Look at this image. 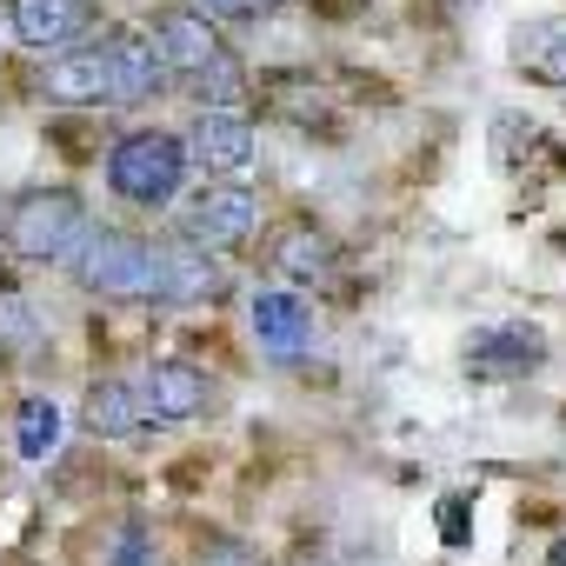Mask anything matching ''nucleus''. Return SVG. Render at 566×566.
<instances>
[{
	"mask_svg": "<svg viewBox=\"0 0 566 566\" xmlns=\"http://www.w3.org/2000/svg\"><path fill=\"white\" fill-rule=\"evenodd\" d=\"M513 54H520V67H526L533 81L566 87V21H533V28L513 41Z\"/></svg>",
	"mask_w": 566,
	"mask_h": 566,
	"instance_id": "nucleus-16",
	"label": "nucleus"
},
{
	"mask_svg": "<svg viewBox=\"0 0 566 566\" xmlns=\"http://www.w3.org/2000/svg\"><path fill=\"white\" fill-rule=\"evenodd\" d=\"M247 321H253L260 347H273V354H301L307 334H314V307H307L301 294H280V287H273V294H253Z\"/></svg>",
	"mask_w": 566,
	"mask_h": 566,
	"instance_id": "nucleus-14",
	"label": "nucleus"
},
{
	"mask_svg": "<svg viewBox=\"0 0 566 566\" xmlns=\"http://www.w3.org/2000/svg\"><path fill=\"white\" fill-rule=\"evenodd\" d=\"M101 566H154V533L140 520H120L101 533Z\"/></svg>",
	"mask_w": 566,
	"mask_h": 566,
	"instance_id": "nucleus-18",
	"label": "nucleus"
},
{
	"mask_svg": "<svg viewBox=\"0 0 566 566\" xmlns=\"http://www.w3.org/2000/svg\"><path fill=\"white\" fill-rule=\"evenodd\" d=\"M140 400H147L154 427H180V420H200L213 407V380L187 360H154L140 374Z\"/></svg>",
	"mask_w": 566,
	"mask_h": 566,
	"instance_id": "nucleus-10",
	"label": "nucleus"
},
{
	"mask_svg": "<svg viewBox=\"0 0 566 566\" xmlns=\"http://www.w3.org/2000/svg\"><path fill=\"white\" fill-rule=\"evenodd\" d=\"M154 87H160V61L147 34H107V41L67 48L41 74V94L54 107H140Z\"/></svg>",
	"mask_w": 566,
	"mask_h": 566,
	"instance_id": "nucleus-1",
	"label": "nucleus"
},
{
	"mask_svg": "<svg viewBox=\"0 0 566 566\" xmlns=\"http://www.w3.org/2000/svg\"><path fill=\"white\" fill-rule=\"evenodd\" d=\"M187 160H200L207 174H240L247 160H253V120L233 107V101H213V107H200L193 114V127H187Z\"/></svg>",
	"mask_w": 566,
	"mask_h": 566,
	"instance_id": "nucleus-8",
	"label": "nucleus"
},
{
	"mask_svg": "<svg viewBox=\"0 0 566 566\" xmlns=\"http://www.w3.org/2000/svg\"><path fill=\"white\" fill-rule=\"evenodd\" d=\"M546 566H566V539H553V546H546Z\"/></svg>",
	"mask_w": 566,
	"mask_h": 566,
	"instance_id": "nucleus-22",
	"label": "nucleus"
},
{
	"mask_svg": "<svg viewBox=\"0 0 566 566\" xmlns=\"http://www.w3.org/2000/svg\"><path fill=\"white\" fill-rule=\"evenodd\" d=\"M193 566H260V553H253L247 539H233V533H207Z\"/></svg>",
	"mask_w": 566,
	"mask_h": 566,
	"instance_id": "nucleus-19",
	"label": "nucleus"
},
{
	"mask_svg": "<svg viewBox=\"0 0 566 566\" xmlns=\"http://www.w3.org/2000/svg\"><path fill=\"white\" fill-rule=\"evenodd\" d=\"M147 41H154L160 74H174L180 87H193L207 107L240 94V61H233V48L220 41V28H213L200 8H167V14H154V34H147Z\"/></svg>",
	"mask_w": 566,
	"mask_h": 566,
	"instance_id": "nucleus-2",
	"label": "nucleus"
},
{
	"mask_svg": "<svg viewBox=\"0 0 566 566\" xmlns=\"http://www.w3.org/2000/svg\"><path fill=\"white\" fill-rule=\"evenodd\" d=\"M67 266L87 294H114V301H154V287H160V247L134 240L120 227H87L81 247L67 253Z\"/></svg>",
	"mask_w": 566,
	"mask_h": 566,
	"instance_id": "nucleus-3",
	"label": "nucleus"
},
{
	"mask_svg": "<svg viewBox=\"0 0 566 566\" xmlns=\"http://www.w3.org/2000/svg\"><path fill=\"white\" fill-rule=\"evenodd\" d=\"M81 420H87V433H101V440H134V433L154 427V413H147V400H140V380H120V374H101V380L87 387Z\"/></svg>",
	"mask_w": 566,
	"mask_h": 566,
	"instance_id": "nucleus-12",
	"label": "nucleus"
},
{
	"mask_svg": "<svg viewBox=\"0 0 566 566\" xmlns=\"http://www.w3.org/2000/svg\"><path fill=\"white\" fill-rule=\"evenodd\" d=\"M220 287H227V266L207 247H193V240H167L160 247V287H154V301L187 307V301H213Z\"/></svg>",
	"mask_w": 566,
	"mask_h": 566,
	"instance_id": "nucleus-11",
	"label": "nucleus"
},
{
	"mask_svg": "<svg viewBox=\"0 0 566 566\" xmlns=\"http://www.w3.org/2000/svg\"><path fill=\"white\" fill-rule=\"evenodd\" d=\"M280 0H200V14H266Z\"/></svg>",
	"mask_w": 566,
	"mask_h": 566,
	"instance_id": "nucleus-21",
	"label": "nucleus"
},
{
	"mask_svg": "<svg viewBox=\"0 0 566 566\" xmlns=\"http://www.w3.org/2000/svg\"><path fill=\"white\" fill-rule=\"evenodd\" d=\"M187 180V147L160 127H140V134H120L114 154H107V187L127 200V207H174Z\"/></svg>",
	"mask_w": 566,
	"mask_h": 566,
	"instance_id": "nucleus-5",
	"label": "nucleus"
},
{
	"mask_svg": "<svg viewBox=\"0 0 566 566\" xmlns=\"http://www.w3.org/2000/svg\"><path fill=\"white\" fill-rule=\"evenodd\" d=\"M287 566H334V559H314V553H301V559H287Z\"/></svg>",
	"mask_w": 566,
	"mask_h": 566,
	"instance_id": "nucleus-23",
	"label": "nucleus"
},
{
	"mask_svg": "<svg viewBox=\"0 0 566 566\" xmlns=\"http://www.w3.org/2000/svg\"><path fill=\"white\" fill-rule=\"evenodd\" d=\"M101 28L94 0H8V34L28 54H67Z\"/></svg>",
	"mask_w": 566,
	"mask_h": 566,
	"instance_id": "nucleus-6",
	"label": "nucleus"
},
{
	"mask_svg": "<svg viewBox=\"0 0 566 566\" xmlns=\"http://www.w3.org/2000/svg\"><path fill=\"white\" fill-rule=\"evenodd\" d=\"M41 340H48V334H41L34 301L14 287L8 273H0V360H14V367H21V360H34V354H41Z\"/></svg>",
	"mask_w": 566,
	"mask_h": 566,
	"instance_id": "nucleus-15",
	"label": "nucleus"
},
{
	"mask_svg": "<svg viewBox=\"0 0 566 566\" xmlns=\"http://www.w3.org/2000/svg\"><path fill=\"white\" fill-rule=\"evenodd\" d=\"M440 533H447V546H460V539H467V500H460V493H447V500H440Z\"/></svg>",
	"mask_w": 566,
	"mask_h": 566,
	"instance_id": "nucleus-20",
	"label": "nucleus"
},
{
	"mask_svg": "<svg viewBox=\"0 0 566 566\" xmlns=\"http://www.w3.org/2000/svg\"><path fill=\"white\" fill-rule=\"evenodd\" d=\"M253 227H260V200L247 187H207V193H193L180 240H193L207 253H233L253 240Z\"/></svg>",
	"mask_w": 566,
	"mask_h": 566,
	"instance_id": "nucleus-7",
	"label": "nucleus"
},
{
	"mask_svg": "<svg viewBox=\"0 0 566 566\" xmlns=\"http://www.w3.org/2000/svg\"><path fill=\"white\" fill-rule=\"evenodd\" d=\"M533 367H546V334L526 327V321H506V327H486L467 340V374L473 380H526Z\"/></svg>",
	"mask_w": 566,
	"mask_h": 566,
	"instance_id": "nucleus-9",
	"label": "nucleus"
},
{
	"mask_svg": "<svg viewBox=\"0 0 566 566\" xmlns=\"http://www.w3.org/2000/svg\"><path fill=\"white\" fill-rule=\"evenodd\" d=\"M54 447H61V407L48 394H28L14 407V453L21 460H48Z\"/></svg>",
	"mask_w": 566,
	"mask_h": 566,
	"instance_id": "nucleus-17",
	"label": "nucleus"
},
{
	"mask_svg": "<svg viewBox=\"0 0 566 566\" xmlns=\"http://www.w3.org/2000/svg\"><path fill=\"white\" fill-rule=\"evenodd\" d=\"M266 253H273V266L287 273V280H301V287H327V280L340 273V247H334V233H327V227H307V220L280 227Z\"/></svg>",
	"mask_w": 566,
	"mask_h": 566,
	"instance_id": "nucleus-13",
	"label": "nucleus"
},
{
	"mask_svg": "<svg viewBox=\"0 0 566 566\" xmlns=\"http://www.w3.org/2000/svg\"><path fill=\"white\" fill-rule=\"evenodd\" d=\"M87 233V200L74 187H28L8 207V253L34 266H61Z\"/></svg>",
	"mask_w": 566,
	"mask_h": 566,
	"instance_id": "nucleus-4",
	"label": "nucleus"
}]
</instances>
